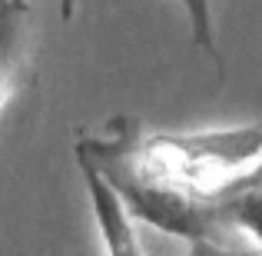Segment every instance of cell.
Listing matches in <instances>:
<instances>
[{"label":"cell","instance_id":"6da1fadb","mask_svg":"<svg viewBox=\"0 0 262 256\" xmlns=\"http://www.w3.org/2000/svg\"><path fill=\"white\" fill-rule=\"evenodd\" d=\"M80 176H83L86 196H90V210H93V223L100 233V243L106 256H146L140 237H136L133 216L126 213L123 200L116 196V190L103 180V173L93 167L90 160L77 156Z\"/></svg>","mask_w":262,"mask_h":256},{"label":"cell","instance_id":"7a4b0ae2","mask_svg":"<svg viewBox=\"0 0 262 256\" xmlns=\"http://www.w3.org/2000/svg\"><path fill=\"white\" fill-rule=\"evenodd\" d=\"M212 210L216 220L232 233L243 237L252 250L262 253V183L249 173L229 180L219 193H212Z\"/></svg>","mask_w":262,"mask_h":256},{"label":"cell","instance_id":"3957f363","mask_svg":"<svg viewBox=\"0 0 262 256\" xmlns=\"http://www.w3.org/2000/svg\"><path fill=\"white\" fill-rule=\"evenodd\" d=\"M30 57V7L27 0L0 7V110L20 90Z\"/></svg>","mask_w":262,"mask_h":256},{"label":"cell","instance_id":"277c9868","mask_svg":"<svg viewBox=\"0 0 262 256\" xmlns=\"http://www.w3.org/2000/svg\"><path fill=\"white\" fill-rule=\"evenodd\" d=\"M186 13V24H189V37L192 47L199 53L216 64V70L223 73V53H219V40H216V13H212V0H179Z\"/></svg>","mask_w":262,"mask_h":256},{"label":"cell","instance_id":"5b68a950","mask_svg":"<svg viewBox=\"0 0 262 256\" xmlns=\"http://www.w3.org/2000/svg\"><path fill=\"white\" fill-rule=\"evenodd\" d=\"M183 256H262L249 243H232V240H186Z\"/></svg>","mask_w":262,"mask_h":256},{"label":"cell","instance_id":"8992f818","mask_svg":"<svg viewBox=\"0 0 262 256\" xmlns=\"http://www.w3.org/2000/svg\"><path fill=\"white\" fill-rule=\"evenodd\" d=\"M60 17H63V20L73 17V0H60Z\"/></svg>","mask_w":262,"mask_h":256},{"label":"cell","instance_id":"52a82bcc","mask_svg":"<svg viewBox=\"0 0 262 256\" xmlns=\"http://www.w3.org/2000/svg\"><path fill=\"white\" fill-rule=\"evenodd\" d=\"M249 176H252V180H259V183H262V156H259V160H256V167L249 170Z\"/></svg>","mask_w":262,"mask_h":256},{"label":"cell","instance_id":"ba28073f","mask_svg":"<svg viewBox=\"0 0 262 256\" xmlns=\"http://www.w3.org/2000/svg\"><path fill=\"white\" fill-rule=\"evenodd\" d=\"M7 4H13V0H0V7H7Z\"/></svg>","mask_w":262,"mask_h":256}]
</instances>
